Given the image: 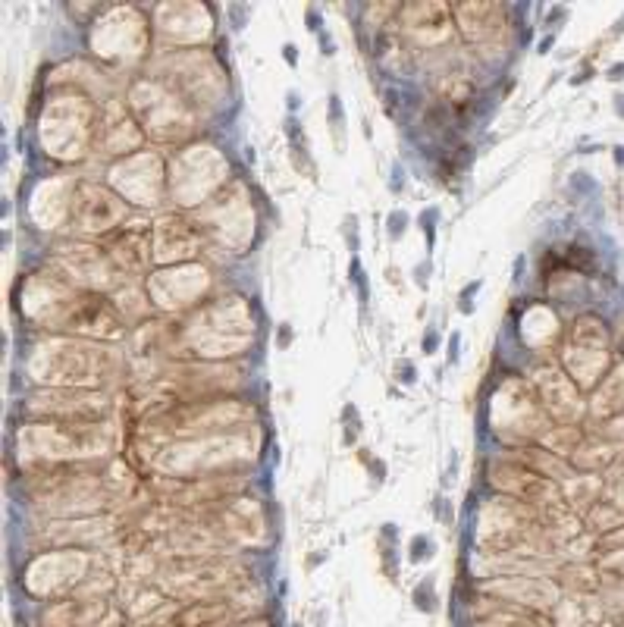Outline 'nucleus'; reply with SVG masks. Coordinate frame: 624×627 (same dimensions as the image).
<instances>
[{
	"mask_svg": "<svg viewBox=\"0 0 624 627\" xmlns=\"http://www.w3.org/2000/svg\"><path fill=\"white\" fill-rule=\"evenodd\" d=\"M411 549H414V552H411V561H423V558H430V555H433V542L427 536H417L414 542H411Z\"/></svg>",
	"mask_w": 624,
	"mask_h": 627,
	"instance_id": "f257e3e1",
	"label": "nucleus"
},
{
	"mask_svg": "<svg viewBox=\"0 0 624 627\" xmlns=\"http://www.w3.org/2000/svg\"><path fill=\"white\" fill-rule=\"evenodd\" d=\"M405 223H408L405 214H392V217H389V232H392V235H402V232H405Z\"/></svg>",
	"mask_w": 624,
	"mask_h": 627,
	"instance_id": "f03ea898",
	"label": "nucleus"
},
{
	"mask_svg": "<svg viewBox=\"0 0 624 627\" xmlns=\"http://www.w3.org/2000/svg\"><path fill=\"white\" fill-rule=\"evenodd\" d=\"M295 627H298V624H295Z\"/></svg>",
	"mask_w": 624,
	"mask_h": 627,
	"instance_id": "7ed1b4c3",
	"label": "nucleus"
}]
</instances>
